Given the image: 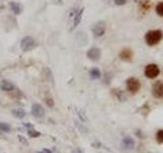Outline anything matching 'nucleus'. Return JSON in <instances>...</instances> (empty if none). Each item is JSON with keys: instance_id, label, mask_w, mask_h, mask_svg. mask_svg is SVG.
I'll return each mask as SVG.
<instances>
[{"instance_id": "0eeeda50", "label": "nucleus", "mask_w": 163, "mask_h": 153, "mask_svg": "<svg viewBox=\"0 0 163 153\" xmlns=\"http://www.w3.org/2000/svg\"><path fill=\"white\" fill-rule=\"evenodd\" d=\"M152 94L156 98H163V83L162 82L159 81L153 85Z\"/></svg>"}, {"instance_id": "2eb2a0df", "label": "nucleus", "mask_w": 163, "mask_h": 153, "mask_svg": "<svg viewBox=\"0 0 163 153\" xmlns=\"http://www.w3.org/2000/svg\"><path fill=\"white\" fill-rule=\"evenodd\" d=\"M90 77L92 78V79L94 80H97L99 79L101 77V72L99 69H97V67H93V69L90 71Z\"/></svg>"}, {"instance_id": "39448f33", "label": "nucleus", "mask_w": 163, "mask_h": 153, "mask_svg": "<svg viewBox=\"0 0 163 153\" xmlns=\"http://www.w3.org/2000/svg\"><path fill=\"white\" fill-rule=\"evenodd\" d=\"M105 31H106V23L104 20H99L92 28L93 35L95 37H101V36H103L105 34Z\"/></svg>"}, {"instance_id": "20e7f679", "label": "nucleus", "mask_w": 163, "mask_h": 153, "mask_svg": "<svg viewBox=\"0 0 163 153\" xmlns=\"http://www.w3.org/2000/svg\"><path fill=\"white\" fill-rule=\"evenodd\" d=\"M159 74H160V69L156 64L151 63L145 67V76L149 78V79H155L156 77H158Z\"/></svg>"}, {"instance_id": "6ab92c4d", "label": "nucleus", "mask_w": 163, "mask_h": 153, "mask_svg": "<svg viewBox=\"0 0 163 153\" xmlns=\"http://www.w3.org/2000/svg\"><path fill=\"white\" fill-rule=\"evenodd\" d=\"M156 12L160 17H163V2H159L156 5Z\"/></svg>"}, {"instance_id": "aec40b11", "label": "nucleus", "mask_w": 163, "mask_h": 153, "mask_svg": "<svg viewBox=\"0 0 163 153\" xmlns=\"http://www.w3.org/2000/svg\"><path fill=\"white\" fill-rule=\"evenodd\" d=\"M77 115H79V118H80V120H81L82 121H87V116L85 115V112L83 110L81 109H79V110H77Z\"/></svg>"}, {"instance_id": "5701e85b", "label": "nucleus", "mask_w": 163, "mask_h": 153, "mask_svg": "<svg viewBox=\"0 0 163 153\" xmlns=\"http://www.w3.org/2000/svg\"><path fill=\"white\" fill-rule=\"evenodd\" d=\"M51 2L56 5H62L63 4V0H51Z\"/></svg>"}, {"instance_id": "f257e3e1", "label": "nucleus", "mask_w": 163, "mask_h": 153, "mask_svg": "<svg viewBox=\"0 0 163 153\" xmlns=\"http://www.w3.org/2000/svg\"><path fill=\"white\" fill-rule=\"evenodd\" d=\"M163 37V34L160 30H152L149 31L148 33L145 35V41L150 46H154L158 44Z\"/></svg>"}, {"instance_id": "dca6fc26", "label": "nucleus", "mask_w": 163, "mask_h": 153, "mask_svg": "<svg viewBox=\"0 0 163 153\" xmlns=\"http://www.w3.org/2000/svg\"><path fill=\"white\" fill-rule=\"evenodd\" d=\"M28 135H29L30 138H38V137L41 136V134L39 133L38 131H36V130H34L33 128H30L28 130Z\"/></svg>"}, {"instance_id": "ddd939ff", "label": "nucleus", "mask_w": 163, "mask_h": 153, "mask_svg": "<svg viewBox=\"0 0 163 153\" xmlns=\"http://www.w3.org/2000/svg\"><path fill=\"white\" fill-rule=\"evenodd\" d=\"M0 89L2 91H6V92H9V91H12L14 89V86L12 83H10L8 81H2V83L0 84Z\"/></svg>"}, {"instance_id": "393cba45", "label": "nucleus", "mask_w": 163, "mask_h": 153, "mask_svg": "<svg viewBox=\"0 0 163 153\" xmlns=\"http://www.w3.org/2000/svg\"><path fill=\"white\" fill-rule=\"evenodd\" d=\"M19 139H20V142H23V143H24L25 145H27V144H28V141H27V140H26L23 136H20V135H19Z\"/></svg>"}, {"instance_id": "412c9836", "label": "nucleus", "mask_w": 163, "mask_h": 153, "mask_svg": "<svg viewBox=\"0 0 163 153\" xmlns=\"http://www.w3.org/2000/svg\"><path fill=\"white\" fill-rule=\"evenodd\" d=\"M46 101V104H47L49 107H53L54 105V101L51 99V98H47V99L45 100Z\"/></svg>"}, {"instance_id": "a878e982", "label": "nucleus", "mask_w": 163, "mask_h": 153, "mask_svg": "<svg viewBox=\"0 0 163 153\" xmlns=\"http://www.w3.org/2000/svg\"><path fill=\"white\" fill-rule=\"evenodd\" d=\"M43 152H45V153H52L49 149H44V150H43Z\"/></svg>"}, {"instance_id": "423d86ee", "label": "nucleus", "mask_w": 163, "mask_h": 153, "mask_svg": "<svg viewBox=\"0 0 163 153\" xmlns=\"http://www.w3.org/2000/svg\"><path fill=\"white\" fill-rule=\"evenodd\" d=\"M32 115L35 116V118H44L45 115V109L43 108V106L41 104H38V103H35L32 106Z\"/></svg>"}, {"instance_id": "1a4fd4ad", "label": "nucleus", "mask_w": 163, "mask_h": 153, "mask_svg": "<svg viewBox=\"0 0 163 153\" xmlns=\"http://www.w3.org/2000/svg\"><path fill=\"white\" fill-rule=\"evenodd\" d=\"M84 7H82L81 9H77V14H74V23H72V27L71 28V31H74L77 26L80 25V23H81L82 20V17H83V14H84Z\"/></svg>"}, {"instance_id": "f3484780", "label": "nucleus", "mask_w": 163, "mask_h": 153, "mask_svg": "<svg viewBox=\"0 0 163 153\" xmlns=\"http://www.w3.org/2000/svg\"><path fill=\"white\" fill-rule=\"evenodd\" d=\"M10 129H11V127H10L9 124L4 123V121L0 123V131H1V132H5V133H8V132H10Z\"/></svg>"}, {"instance_id": "4468645a", "label": "nucleus", "mask_w": 163, "mask_h": 153, "mask_svg": "<svg viewBox=\"0 0 163 153\" xmlns=\"http://www.w3.org/2000/svg\"><path fill=\"white\" fill-rule=\"evenodd\" d=\"M12 112V115H14V116H15L17 118H24L25 116H26V111L24 110V109H22V108H15V109H14L11 111Z\"/></svg>"}, {"instance_id": "9d476101", "label": "nucleus", "mask_w": 163, "mask_h": 153, "mask_svg": "<svg viewBox=\"0 0 163 153\" xmlns=\"http://www.w3.org/2000/svg\"><path fill=\"white\" fill-rule=\"evenodd\" d=\"M121 145H122V147L125 149L131 150V149H133L134 147V145H136V142H134V140L131 138V137L126 136V137H125V138L122 139Z\"/></svg>"}, {"instance_id": "4be33fe9", "label": "nucleus", "mask_w": 163, "mask_h": 153, "mask_svg": "<svg viewBox=\"0 0 163 153\" xmlns=\"http://www.w3.org/2000/svg\"><path fill=\"white\" fill-rule=\"evenodd\" d=\"M114 3L116 5H125L126 3V0H114Z\"/></svg>"}, {"instance_id": "b1692460", "label": "nucleus", "mask_w": 163, "mask_h": 153, "mask_svg": "<svg viewBox=\"0 0 163 153\" xmlns=\"http://www.w3.org/2000/svg\"><path fill=\"white\" fill-rule=\"evenodd\" d=\"M71 153H84V151H83L81 148L77 147V148H74V149L71 150Z\"/></svg>"}, {"instance_id": "7ed1b4c3", "label": "nucleus", "mask_w": 163, "mask_h": 153, "mask_svg": "<svg viewBox=\"0 0 163 153\" xmlns=\"http://www.w3.org/2000/svg\"><path fill=\"white\" fill-rule=\"evenodd\" d=\"M141 88V82L139 81L136 78H130V79L126 80V89H128V92L133 93H137Z\"/></svg>"}, {"instance_id": "a211bd4d", "label": "nucleus", "mask_w": 163, "mask_h": 153, "mask_svg": "<svg viewBox=\"0 0 163 153\" xmlns=\"http://www.w3.org/2000/svg\"><path fill=\"white\" fill-rule=\"evenodd\" d=\"M156 141L158 142L159 144L163 143V130H159L156 133Z\"/></svg>"}, {"instance_id": "f03ea898", "label": "nucleus", "mask_w": 163, "mask_h": 153, "mask_svg": "<svg viewBox=\"0 0 163 153\" xmlns=\"http://www.w3.org/2000/svg\"><path fill=\"white\" fill-rule=\"evenodd\" d=\"M38 46V42L31 36H27V37L23 38L20 41V47L25 52L27 51H31L33 49H35Z\"/></svg>"}, {"instance_id": "f8f14e48", "label": "nucleus", "mask_w": 163, "mask_h": 153, "mask_svg": "<svg viewBox=\"0 0 163 153\" xmlns=\"http://www.w3.org/2000/svg\"><path fill=\"white\" fill-rule=\"evenodd\" d=\"M9 7L14 14H20L23 11V5L19 2H9Z\"/></svg>"}, {"instance_id": "9b49d317", "label": "nucleus", "mask_w": 163, "mask_h": 153, "mask_svg": "<svg viewBox=\"0 0 163 153\" xmlns=\"http://www.w3.org/2000/svg\"><path fill=\"white\" fill-rule=\"evenodd\" d=\"M119 57L120 59H122V60L125 61H131V58H133V51L128 48L122 49L119 53Z\"/></svg>"}, {"instance_id": "6e6552de", "label": "nucleus", "mask_w": 163, "mask_h": 153, "mask_svg": "<svg viewBox=\"0 0 163 153\" xmlns=\"http://www.w3.org/2000/svg\"><path fill=\"white\" fill-rule=\"evenodd\" d=\"M87 57L93 61H98L101 57V50L99 48L93 47L87 52Z\"/></svg>"}, {"instance_id": "bb28decb", "label": "nucleus", "mask_w": 163, "mask_h": 153, "mask_svg": "<svg viewBox=\"0 0 163 153\" xmlns=\"http://www.w3.org/2000/svg\"><path fill=\"white\" fill-rule=\"evenodd\" d=\"M38 153H45V152H43V151H40V152H38Z\"/></svg>"}]
</instances>
